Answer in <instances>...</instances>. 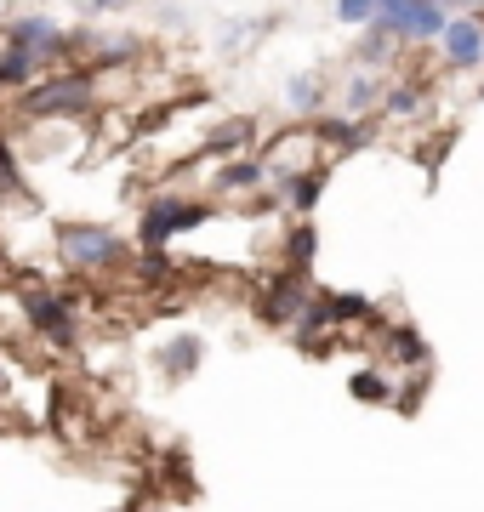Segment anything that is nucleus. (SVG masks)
Here are the masks:
<instances>
[{
    "label": "nucleus",
    "mask_w": 484,
    "mask_h": 512,
    "mask_svg": "<svg viewBox=\"0 0 484 512\" xmlns=\"http://www.w3.org/2000/svg\"><path fill=\"white\" fill-rule=\"evenodd\" d=\"M376 12H382V0H336V18L348 23V29H371Z\"/></svg>",
    "instance_id": "obj_20"
},
{
    "label": "nucleus",
    "mask_w": 484,
    "mask_h": 512,
    "mask_svg": "<svg viewBox=\"0 0 484 512\" xmlns=\"http://www.w3.org/2000/svg\"><path fill=\"white\" fill-rule=\"evenodd\" d=\"M382 353H388L393 365H428V342H422V336H416L410 325L382 330Z\"/></svg>",
    "instance_id": "obj_10"
},
{
    "label": "nucleus",
    "mask_w": 484,
    "mask_h": 512,
    "mask_svg": "<svg viewBox=\"0 0 484 512\" xmlns=\"http://www.w3.org/2000/svg\"><path fill=\"white\" fill-rule=\"evenodd\" d=\"M131 274L143 279V285H160V279H171V256L166 245H143V256H137V268Z\"/></svg>",
    "instance_id": "obj_17"
},
{
    "label": "nucleus",
    "mask_w": 484,
    "mask_h": 512,
    "mask_svg": "<svg viewBox=\"0 0 484 512\" xmlns=\"http://www.w3.org/2000/svg\"><path fill=\"white\" fill-rule=\"evenodd\" d=\"M160 365H166L171 382H183V376H194L200 370V336H171L166 353H160Z\"/></svg>",
    "instance_id": "obj_11"
},
{
    "label": "nucleus",
    "mask_w": 484,
    "mask_h": 512,
    "mask_svg": "<svg viewBox=\"0 0 484 512\" xmlns=\"http://www.w3.org/2000/svg\"><path fill=\"white\" fill-rule=\"evenodd\" d=\"M439 40H445V63L450 69H479L484 63V23L479 18H450Z\"/></svg>",
    "instance_id": "obj_8"
},
{
    "label": "nucleus",
    "mask_w": 484,
    "mask_h": 512,
    "mask_svg": "<svg viewBox=\"0 0 484 512\" xmlns=\"http://www.w3.org/2000/svg\"><path fill=\"white\" fill-rule=\"evenodd\" d=\"M245 137H251L245 120H240V126H223V131H217V148H234V143H245Z\"/></svg>",
    "instance_id": "obj_24"
},
{
    "label": "nucleus",
    "mask_w": 484,
    "mask_h": 512,
    "mask_svg": "<svg viewBox=\"0 0 484 512\" xmlns=\"http://www.w3.org/2000/svg\"><path fill=\"white\" fill-rule=\"evenodd\" d=\"M262 177H268V165L262 160H234V165L217 171V188H223V194H245V188H257Z\"/></svg>",
    "instance_id": "obj_14"
},
{
    "label": "nucleus",
    "mask_w": 484,
    "mask_h": 512,
    "mask_svg": "<svg viewBox=\"0 0 484 512\" xmlns=\"http://www.w3.org/2000/svg\"><path fill=\"white\" fill-rule=\"evenodd\" d=\"M308 262H314V228L302 222V228H291V239H285V268L308 274Z\"/></svg>",
    "instance_id": "obj_18"
},
{
    "label": "nucleus",
    "mask_w": 484,
    "mask_h": 512,
    "mask_svg": "<svg viewBox=\"0 0 484 512\" xmlns=\"http://www.w3.org/2000/svg\"><path fill=\"white\" fill-rule=\"evenodd\" d=\"M416 109H422V86H410L405 80V86H393L388 92V120H405V114H416Z\"/></svg>",
    "instance_id": "obj_22"
},
{
    "label": "nucleus",
    "mask_w": 484,
    "mask_h": 512,
    "mask_svg": "<svg viewBox=\"0 0 484 512\" xmlns=\"http://www.w3.org/2000/svg\"><path fill=\"white\" fill-rule=\"evenodd\" d=\"M57 256H63L69 268H80V274H103V268H114V262L126 256V245H120V234H114V228L63 222V228H57Z\"/></svg>",
    "instance_id": "obj_2"
},
{
    "label": "nucleus",
    "mask_w": 484,
    "mask_h": 512,
    "mask_svg": "<svg viewBox=\"0 0 484 512\" xmlns=\"http://www.w3.org/2000/svg\"><path fill=\"white\" fill-rule=\"evenodd\" d=\"M0 194H18V160L6 143H0Z\"/></svg>",
    "instance_id": "obj_23"
},
{
    "label": "nucleus",
    "mask_w": 484,
    "mask_h": 512,
    "mask_svg": "<svg viewBox=\"0 0 484 512\" xmlns=\"http://www.w3.org/2000/svg\"><path fill=\"white\" fill-rule=\"evenodd\" d=\"M302 302H308L302 274H297V268H280V274L257 291V319H262V325H291V319L302 313Z\"/></svg>",
    "instance_id": "obj_5"
},
{
    "label": "nucleus",
    "mask_w": 484,
    "mask_h": 512,
    "mask_svg": "<svg viewBox=\"0 0 484 512\" xmlns=\"http://www.w3.org/2000/svg\"><path fill=\"white\" fill-rule=\"evenodd\" d=\"M445 6H462V0H445Z\"/></svg>",
    "instance_id": "obj_26"
},
{
    "label": "nucleus",
    "mask_w": 484,
    "mask_h": 512,
    "mask_svg": "<svg viewBox=\"0 0 484 512\" xmlns=\"http://www.w3.org/2000/svg\"><path fill=\"white\" fill-rule=\"evenodd\" d=\"M92 97H97L92 69L57 74V80H29V86H23V114H29V120H40V114H86Z\"/></svg>",
    "instance_id": "obj_1"
},
{
    "label": "nucleus",
    "mask_w": 484,
    "mask_h": 512,
    "mask_svg": "<svg viewBox=\"0 0 484 512\" xmlns=\"http://www.w3.org/2000/svg\"><path fill=\"white\" fill-rule=\"evenodd\" d=\"M314 131H319V143H336V148L371 143V126H365L359 114H342V120H314Z\"/></svg>",
    "instance_id": "obj_12"
},
{
    "label": "nucleus",
    "mask_w": 484,
    "mask_h": 512,
    "mask_svg": "<svg viewBox=\"0 0 484 512\" xmlns=\"http://www.w3.org/2000/svg\"><path fill=\"white\" fill-rule=\"evenodd\" d=\"M0 40H6V46H23V52H35L40 63L69 52V35H63L52 18H18L12 29H0Z\"/></svg>",
    "instance_id": "obj_7"
},
{
    "label": "nucleus",
    "mask_w": 484,
    "mask_h": 512,
    "mask_svg": "<svg viewBox=\"0 0 484 512\" xmlns=\"http://www.w3.org/2000/svg\"><path fill=\"white\" fill-rule=\"evenodd\" d=\"M35 69H40V57L35 52H23V46H6V52H0V86H29V80H35Z\"/></svg>",
    "instance_id": "obj_13"
},
{
    "label": "nucleus",
    "mask_w": 484,
    "mask_h": 512,
    "mask_svg": "<svg viewBox=\"0 0 484 512\" xmlns=\"http://www.w3.org/2000/svg\"><path fill=\"white\" fill-rule=\"evenodd\" d=\"M371 302H365V296H354V291H348V296H331V319H336V325H359V319H371Z\"/></svg>",
    "instance_id": "obj_21"
},
{
    "label": "nucleus",
    "mask_w": 484,
    "mask_h": 512,
    "mask_svg": "<svg viewBox=\"0 0 484 512\" xmlns=\"http://www.w3.org/2000/svg\"><path fill=\"white\" fill-rule=\"evenodd\" d=\"M348 393H354L359 404H393V382L382 370H359L354 382H348Z\"/></svg>",
    "instance_id": "obj_15"
},
{
    "label": "nucleus",
    "mask_w": 484,
    "mask_h": 512,
    "mask_svg": "<svg viewBox=\"0 0 484 512\" xmlns=\"http://www.w3.org/2000/svg\"><path fill=\"white\" fill-rule=\"evenodd\" d=\"M450 23V6L445 0H382V12H376L371 29H382V35L393 40H439Z\"/></svg>",
    "instance_id": "obj_3"
},
{
    "label": "nucleus",
    "mask_w": 484,
    "mask_h": 512,
    "mask_svg": "<svg viewBox=\"0 0 484 512\" xmlns=\"http://www.w3.org/2000/svg\"><path fill=\"white\" fill-rule=\"evenodd\" d=\"M75 6H92V12H120V6H131V0H75Z\"/></svg>",
    "instance_id": "obj_25"
},
{
    "label": "nucleus",
    "mask_w": 484,
    "mask_h": 512,
    "mask_svg": "<svg viewBox=\"0 0 484 512\" xmlns=\"http://www.w3.org/2000/svg\"><path fill=\"white\" fill-rule=\"evenodd\" d=\"M348 114H359V109H376V103H382V74H354V80H348Z\"/></svg>",
    "instance_id": "obj_16"
},
{
    "label": "nucleus",
    "mask_w": 484,
    "mask_h": 512,
    "mask_svg": "<svg viewBox=\"0 0 484 512\" xmlns=\"http://www.w3.org/2000/svg\"><path fill=\"white\" fill-rule=\"evenodd\" d=\"M200 222H211V205L154 200L149 211H143V222H137V234H143V245H166L171 234H188V228H200Z\"/></svg>",
    "instance_id": "obj_4"
},
{
    "label": "nucleus",
    "mask_w": 484,
    "mask_h": 512,
    "mask_svg": "<svg viewBox=\"0 0 484 512\" xmlns=\"http://www.w3.org/2000/svg\"><path fill=\"white\" fill-rule=\"evenodd\" d=\"M291 325H297V348L314 353V336H325V330L336 325V319H331V296H308V302H302V313L291 319Z\"/></svg>",
    "instance_id": "obj_9"
},
{
    "label": "nucleus",
    "mask_w": 484,
    "mask_h": 512,
    "mask_svg": "<svg viewBox=\"0 0 484 512\" xmlns=\"http://www.w3.org/2000/svg\"><path fill=\"white\" fill-rule=\"evenodd\" d=\"M23 313H29V325L40 330V336H52L57 348H69L75 342V319H69V302L57 291H23Z\"/></svg>",
    "instance_id": "obj_6"
},
{
    "label": "nucleus",
    "mask_w": 484,
    "mask_h": 512,
    "mask_svg": "<svg viewBox=\"0 0 484 512\" xmlns=\"http://www.w3.org/2000/svg\"><path fill=\"white\" fill-rule=\"evenodd\" d=\"M319 97H325V92H319L314 74H297V80L285 86V103H291L297 114H319Z\"/></svg>",
    "instance_id": "obj_19"
}]
</instances>
